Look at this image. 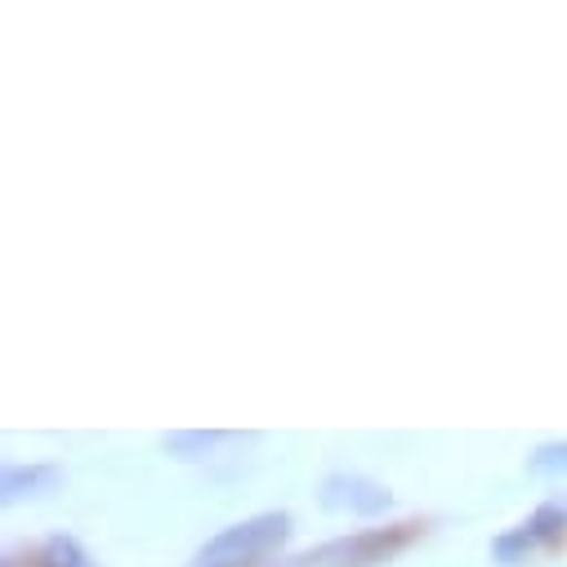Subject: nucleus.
<instances>
[{
  "instance_id": "nucleus-1",
  "label": "nucleus",
  "mask_w": 567,
  "mask_h": 567,
  "mask_svg": "<svg viewBox=\"0 0 567 567\" xmlns=\"http://www.w3.org/2000/svg\"><path fill=\"white\" fill-rule=\"evenodd\" d=\"M287 540H291V514L287 509H268V514L241 518V523L224 527L219 536H210L193 554V567H255L259 558H268Z\"/></svg>"
},
{
  "instance_id": "nucleus-2",
  "label": "nucleus",
  "mask_w": 567,
  "mask_h": 567,
  "mask_svg": "<svg viewBox=\"0 0 567 567\" xmlns=\"http://www.w3.org/2000/svg\"><path fill=\"white\" fill-rule=\"evenodd\" d=\"M415 536H420V523L371 527V532H358V536H349V540H336V545H322V549L305 554L300 567H322V563H340V567H380V563H389L398 549H406Z\"/></svg>"
},
{
  "instance_id": "nucleus-3",
  "label": "nucleus",
  "mask_w": 567,
  "mask_h": 567,
  "mask_svg": "<svg viewBox=\"0 0 567 567\" xmlns=\"http://www.w3.org/2000/svg\"><path fill=\"white\" fill-rule=\"evenodd\" d=\"M318 501H322V509H336V514L380 518V514H389L393 492L367 474H327L318 487Z\"/></svg>"
},
{
  "instance_id": "nucleus-4",
  "label": "nucleus",
  "mask_w": 567,
  "mask_h": 567,
  "mask_svg": "<svg viewBox=\"0 0 567 567\" xmlns=\"http://www.w3.org/2000/svg\"><path fill=\"white\" fill-rule=\"evenodd\" d=\"M563 532H567V505L549 501V505H540L523 527H514V532L496 536L492 554H496V563L514 567V563H523V554H527V549H536V545H554Z\"/></svg>"
},
{
  "instance_id": "nucleus-5",
  "label": "nucleus",
  "mask_w": 567,
  "mask_h": 567,
  "mask_svg": "<svg viewBox=\"0 0 567 567\" xmlns=\"http://www.w3.org/2000/svg\"><path fill=\"white\" fill-rule=\"evenodd\" d=\"M59 483H63L59 465H10L6 478H0V496H6V505H14L23 496H45Z\"/></svg>"
},
{
  "instance_id": "nucleus-6",
  "label": "nucleus",
  "mask_w": 567,
  "mask_h": 567,
  "mask_svg": "<svg viewBox=\"0 0 567 567\" xmlns=\"http://www.w3.org/2000/svg\"><path fill=\"white\" fill-rule=\"evenodd\" d=\"M219 439L224 434H215V430H179V434H166V452L175 461H202Z\"/></svg>"
},
{
  "instance_id": "nucleus-7",
  "label": "nucleus",
  "mask_w": 567,
  "mask_h": 567,
  "mask_svg": "<svg viewBox=\"0 0 567 567\" xmlns=\"http://www.w3.org/2000/svg\"><path fill=\"white\" fill-rule=\"evenodd\" d=\"M37 567H90V554L72 536H50L37 554Z\"/></svg>"
},
{
  "instance_id": "nucleus-8",
  "label": "nucleus",
  "mask_w": 567,
  "mask_h": 567,
  "mask_svg": "<svg viewBox=\"0 0 567 567\" xmlns=\"http://www.w3.org/2000/svg\"><path fill=\"white\" fill-rule=\"evenodd\" d=\"M527 470L532 474H545V478H563L567 474V443H540L532 456H527Z\"/></svg>"
}]
</instances>
